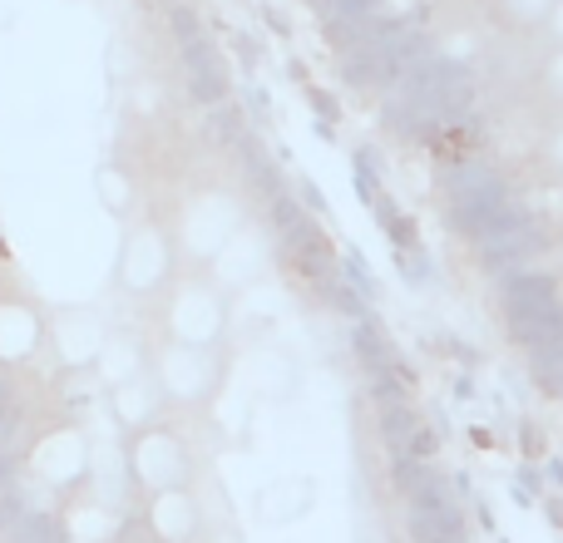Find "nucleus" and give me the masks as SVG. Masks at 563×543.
<instances>
[{
	"mask_svg": "<svg viewBox=\"0 0 563 543\" xmlns=\"http://www.w3.org/2000/svg\"><path fill=\"white\" fill-rule=\"evenodd\" d=\"M529 356V380H534L544 396L563 400V341H549V346L525 351Z\"/></svg>",
	"mask_w": 563,
	"mask_h": 543,
	"instance_id": "nucleus-17",
	"label": "nucleus"
},
{
	"mask_svg": "<svg viewBox=\"0 0 563 543\" xmlns=\"http://www.w3.org/2000/svg\"><path fill=\"white\" fill-rule=\"evenodd\" d=\"M435 198H440L445 228L455 237H465V243L485 237L509 208H519V193L505 178V168H495L489 158H475V154H460L440 164Z\"/></svg>",
	"mask_w": 563,
	"mask_h": 543,
	"instance_id": "nucleus-1",
	"label": "nucleus"
},
{
	"mask_svg": "<svg viewBox=\"0 0 563 543\" xmlns=\"http://www.w3.org/2000/svg\"><path fill=\"white\" fill-rule=\"evenodd\" d=\"M178 69H184L188 95H194L203 109L223 104V99L233 95V69H228V55L218 49V40L208 35V30L178 45Z\"/></svg>",
	"mask_w": 563,
	"mask_h": 543,
	"instance_id": "nucleus-10",
	"label": "nucleus"
},
{
	"mask_svg": "<svg viewBox=\"0 0 563 543\" xmlns=\"http://www.w3.org/2000/svg\"><path fill=\"white\" fill-rule=\"evenodd\" d=\"M549 519H554V524L563 529V499H549Z\"/></svg>",
	"mask_w": 563,
	"mask_h": 543,
	"instance_id": "nucleus-25",
	"label": "nucleus"
},
{
	"mask_svg": "<svg viewBox=\"0 0 563 543\" xmlns=\"http://www.w3.org/2000/svg\"><path fill=\"white\" fill-rule=\"evenodd\" d=\"M390 489H396L400 505H410V499H455V479L435 465V455L390 459Z\"/></svg>",
	"mask_w": 563,
	"mask_h": 543,
	"instance_id": "nucleus-12",
	"label": "nucleus"
},
{
	"mask_svg": "<svg viewBox=\"0 0 563 543\" xmlns=\"http://www.w3.org/2000/svg\"><path fill=\"white\" fill-rule=\"evenodd\" d=\"M104 198L114 213H129V203H134V193H129V178L119 174V168H104Z\"/></svg>",
	"mask_w": 563,
	"mask_h": 543,
	"instance_id": "nucleus-19",
	"label": "nucleus"
},
{
	"mask_svg": "<svg viewBox=\"0 0 563 543\" xmlns=\"http://www.w3.org/2000/svg\"><path fill=\"white\" fill-rule=\"evenodd\" d=\"M178 272V247L174 233L158 223H139L124 237V257H119V287L134 297H158Z\"/></svg>",
	"mask_w": 563,
	"mask_h": 543,
	"instance_id": "nucleus-7",
	"label": "nucleus"
},
{
	"mask_svg": "<svg viewBox=\"0 0 563 543\" xmlns=\"http://www.w3.org/2000/svg\"><path fill=\"white\" fill-rule=\"evenodd\" d=\"M124 469H129V479H134L139 495H154V489L194 485L198 459H194V445H188L174 425L154 420V425H144V430H129Z\"/></svg>",
	"mask_w": 563,
	"mask_h": 543,
	"instance_id": "nucleus-5",
	"label": "nucleus"
},
{
	"mask_svg": "<svg viewBox=\"0 0 563 543\" xmlns=\"http://www.w3.org/2000/svg\"><path fill=\"white\" fill-rule=\"evenodd\" d=\"M311 10H317L321 30H327L331 49H341L346 40H356L361 30L376 20V10L386 5V0H307Z\"/></svg>",
	"mask_w": 563,
	"mask_h": 543,
	"instance_id": "nucleus-16",
	"label": "nucleus"
},
{
	"mask_svg": "<svg viewBox=\"0 0 563 543\" xmlns=\"http://www.w3.org/2000/svg\"><path fill=\"white\" fill-rule=\"evenodd\" d=\"M144 529L148 543H198L208 529L203 499L194 495V485L154 489V495H144Z\"/></svg>",
	"mask_w": 563,
	"mask_h": 543,
	"instance_id": "nucleus-9",
	"label": "nucleus"
},
{
	"mask_svg": "<svg viewBox=\"0 0 563 543\" xmlns=\"http://www.w3.org/2000/svg\"><path fill=\"white\" fill-rule=\"evenodd\" d=\"M351 326H356V336H351V351H356V361H361V376H406V361H400L396 341H390V331L380 326L371 311H366V317H356Z\"/></svg>",
	"mask_w": 563,
	"mask_h": 543,
	"instance_id": "nucleus-14",
	"label": "nucleus"
},
{
	"mask_svg": "<svg viewBox=\"0 0 563 543\" xmlns=\"http://www.w3.org/2000/svg\"><path fill=\"white\" fill-rule=\"evenodd\" d=\"M164 410H208L218 390L233 376V356L228 346H188V341H158L154 361H148Z\"/></svg>",
	"mask_w": 563,
	"mask_h": 543,
	"instance_id": "nucleus-2",
	"label": "nucleus"
},
{
	"mask_svg": "<svg viewBox=\"0 0 563 543\" xmlns=\"http://www.w3.org/2000/svg\"><path fill=\"white\" fill-rule=\"evenodd\" d=\"M499 317L515 346L534 351L549 341H563V281L544 267H519L499 277Z\"/></svg>",
	"mask_w": 563,
	"mask_h": 543,
	"instance_id": "nucleus-4",
	"label": "nucleus"
},
{
	"mask_svg": "<svg viewBox=\"0 0 563 543\" xmlns=\"http://www.w3.org/2000/svg\"><path fill=\"white\" fill-rule=\"evenodd\" d=\"M198 543H247V539L238 534L233 524H208V529H203V539H198Z\"/></svg>",
	"mask_w": 563,
	"mask_h": 543,
	"instance_id": "nucleus-21",
	"label": "nucleus"
},
{
	"mask_svg": "<svg viewBox=\"0 0 563 543\" xmlns=\"http://www.w3.org/2000/svg\"><path fill=\"white\" fill-rule=\"evenodd\" d=\"M406 534H410V543H475L470 539V519H465L460 495L455 499H410Z\"/></svg>",
	"mask_w": 563,
	"mask_h": 543,
	"instance_id": "nucleus-11",
	"label": "nucleus"
},
{
	"mask_svg": "<svg viewBox=\"0 0 563 543\" xmlns=\"http://www.w3.org/2000/svg\"><path fill=\"white\" fill-rule=\"evenodd\" d=\"M164 336L188 346H228L233 336V291H223L208 267H194L164 287Z\"/></svg>",
	"mask_w": 563,
	"mask_h": 543,
	"instance_id": "nucleus-3",
	"label": "nucleus"
},
{
	"mask_svg": "<svg viewBox=\"0 0 563 543\" xmlns=\"http://www.w3.org/2000/svg\"><path fill=\"white\" fill-rule=\"evenodd\" d=\"M539 85H544L554 99H563V45H554V55L544 59V69H539Z\"/></svg>",
	"mask_w": 563,
	"mask_h": 543,
	"instance_id": "nucleus-20",
	"label": "nucleus"
},
{
	"mask_svg": "<svg viewBox=\"0 0 563 543\" xmlns=\"http://www.w3.org/2000/svg\"><path fill=\"white\" fill-rule=\"evenodd\" d=\"M109 406H114V415H119V425H124V435H129V430L154 425V420L164 415V396H158L154 376H148L144 366L129 370V376H119L114 400H109Z\"/></svg>",
	"mask_w": 563,
	"mask_h": 543,
	"instance_id": "nucleus-13",
	"label": "nucleus"
},
{
	"mask_svg": "<svg viewBox=\"0 0 563 543\" xmlns=\"http://www.w3.org/2000/svg\"><path fill=\"white\" fill-rule=\"evenodd\" d=\"M525 455L529 459H544V435H539V430H529V425H525Z\"/></svg>",
	"mask_w": 563,
	"mask_h": 543,
	"instance_id": "nucleus-23",
	"label": "nucleus"
},
{
	"mask_svg": "<svg viewBox=\"0 0 563 543\" xmlns=\"http://www.w3.org/2000/svg\"><path fill=\"white\" fill-rule=\"evenodd\" d=\"M243 223H247V208L238 203L233 193H223V188H203V193H198L194 203L178 213L174 247L194 267H208L218 257V247H223Z\"/></svg>",
	"mask_w": 563,
	"mask_h": 543,
	"instance_id": "nucleus-6",
	"label": "nucleus"
},
{
	"mask_svg": "<svg viewBox=\"0 0 563 543\" xmlns=\"http://www.w3.org/2000/svg\"><path fill=\"white\" fill-rule=\"evenodd\" d=\"M549 158H554V168L563 174V124L554 129V138H549Z\"/></svg>",
	"mask_w": 563,
	"mask_h": 543,
	"instance_id": "nucleus-24",
	"label": "nucleus"
},
{
	"mask_svg": "<svg viewBox=\"0 0 563 543\" xmlns=\"http://www.w3.org/2000/svg\"><path fill=\"white\" fill-rule=\"evenodd\" d=\"M297 376H301V366H297V356H291L287 346H257L253 351V370H247V386H253V396H263V400H287L291 390H297Z\"/></svg>",
	"mask_w": 563,
	"mask_h": 543,
	"instance_id": "nucleus-15",
	"label": "nucleus"
},
{
	"mask_svg": "<svg viewBox=\"0 0 563 543\" xmlns=\"http://www.w3.org/2000/svg\"><path fill=\"white\" fill-rule=\"evenodd\" d=\"M544 30H549V40H554V45H563V0H554V10H549Z\"/></svg>",
	"mask_w": 563,
	"mask_h": 543,
	"instance_id": "nucleus-22",
	"label": "nucleus"
},
{
	"mask_svg": "<svg viewBox=\"0 0 563 543\" xmlns=\"http://www.w3.org/2000/svg\"><path fill=\"white\" fill-rule=\"evenodd\" d=\"M273 267H277V253H273V237H267V223H263V233H257L253 223H243L223 247H218L213 263H208L213 281L223 291H233V297L253 291Z\"/></svg>",
	"mask_w": 563,
	"mask_h": 543,
	"instance_id": "nucleus-8",
	"label": "nucleus"
},
{
	"mask_svg": "<svg viewBox=\"0 0 563 543\" xmlns=\"http://www.w3.org/2000/svg\"><path fill=\"white\" fill-rule=\"evenodd\" d=\"M499 10H505V20L515 30H544L554 0H499Z\"/></svg>",
	"mask_w": 563,
	"mask_h": 543,
	"instance_id": "nucleus-18",
	"label": "nucleus"
},
{
	"mask_svg": "<svg viewBox=\"0 0 563 543\" xmlns=\"http://www.w3.org/2000/svg\"><path fill=\"white\" fill-rule=\"evenodd\" d=\"M164 5H178V0H164Z\"/></svg>",
	"mask_w": 563,
	"mask_h": 543,
	"instance_id": "nucleus-26",
	"label": "nucleus"
}]
</instances>
